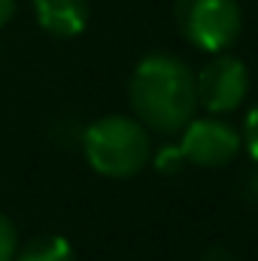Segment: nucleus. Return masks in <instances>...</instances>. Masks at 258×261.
<instances>
[{
    "mask_svg": "<svg viewBox=\"0 0 258 261\" xmlns=\"http://www.w3.org/2000/svg\"><path fill=\"white\" fill-rule=\"evenodd\" d=\"M15 261H76V255L67 237L43 234V237H34L28 246H18Z\"/></svg>",
    "mask_w": 258,
    "mask_h": 261,
    "instance_id": "nucleus-7",
    "label": "nucleus"
},
{
    "mask_svg": "<svg viewBox=\"0 0 258 261\" xmlns=\"http://www.w3.org/2000/svg\"><path fill=\"white\" fill-rule=\"evenodd\" d=\"M82 155L88 167L100 176H137L152 161L149 128L131 116H104L82 130Z\"/></svg>",
    "mask_w": 258,
    "mask_h": 261,
    "instance_id": "nucleus-2",
    "label": "nucleus"
},
{
    "mask_svg": "<svg viewBox=\"0 0 258 261\" xmlns=\"http://www.w3.org/2000/svg\"><path fill=\"white\" fill-rule=\"evenodd\" d=\"M194 82H197V107H203L210 116H228L246 100L249 70L240 58L219 52L203 64Z\"/></svg>",
    "mask_w": 258,
    "mask_h": 261,
    "instance_id": "nucleus-5",
    "label": "nucleus"
},
{
    "mask_svg": "<svg viewBox=\"0 0 258 261\" xmlns=\"http://www.w3.org/2000/svg\"><path fill=\"white\" fill-rule=\"evenodd\" d=\"M15 6H18V0H0V28H3L6 21H12Z\"/></svg>",
    "mask_w": 258,
    "mask_h": 261,
    "instance_id": "nucleus-11",
    "label": "nucleus"
},
{
    "mask_svg": "<svg viewBox=\"0 0 258 261\" xmlns=\"http://www.w3.org/2000/svg\"><path fill=\"white\" fill-rule=\"evenodd\" d=\"M173 15L183 37L210 55L228 52L243 31L237 0H176Z\"/></svg>",
    "mask_w": 258,
    "mask_h": 261,
    "instance_id": "nucleus-3",
    "label": "nucleus"
},
{
    "mask_svg": "<svg viewBox=\"0 0 258 261\" xmlns=\"http://www.w3.org/2000/svg\"><path fill=\"white\" fill-rule=\"evenodd\" d=\"M18 252V231L6 213H0V261H15Z\"/></svg>",
    "mask_w": 258,
    "mask_h": 261,
    "instance_id": "nucleus-8",
    "label": "nucleus"
},
{
    "mask_svg": "<svg viewBox=\"0 0 258 261\" xmlns=\"http://www.w3.org/2000/svg\"><path fill=\"white\" fill-rule=\"evenodd\" d=\"M186 164L197 167H222L237 158L243 149V137L234 125H228L222 116H194L186 128L179 130L176 143Z\"/></svg>",
    "mask_w": 258,
    "mask_h": 261,
    "instance_id": "nucleus-4",
    "label": "nucleus"
},
{
    "mask_svg": "<svg viewBox=\"0 0 258 261\" xmlns=\"http://www.w3.org/2000/svg\"><path fill=\"white\" fill-rule=\"evenodd\" d=\"M243 195H246V197H249V200L258 206V170L249 176V179H246V182H243Z\"/></svg>",
    "mask_w": 258,
    "mask_h": 261,
    "instance_id": "nucleus-12",
    "label": "nucleus"
},
{
    "mask_svg": "<svg viewBox=\"0 0 258 261\" xmlns=\"http://www.w3.org/2000/svg\"><path fill=\"white\" fill-rule=\"evenodd\" d=\"M128 97L140 125L158 134H179L197 116L194 70L167 52L146 55L131 73Z\"/></svg>",
    "mask_w": 258,
    "mask_h": 261,
    "instance_id": "nucleus-1",
    "label": "nucleus"
},
{
    "mask_svg": "<svg viewBox=\"0 0 258 261\" xmlns=\"http://www.w3.org/2000/svg\"><path fill=\"white\" fill-rule=\"evenodd\" d=\"M40 28L58 40L79 37L88 24V0H31Z\"/></svg>",
    "mask_w": 258,
    "mask_h": 261,
    "instance_id": "nucleus-6",
    "label": "nucleus"
},
{
    "mask_svg": "<svg viewBox=\"0 0 258 261\" xmlns=\"http://www.w3.org/2000/svg\"><path fill=\"white\" fill-rule=\"evenodd\" d=\"M240 137H243V146H246L249 158L258 164V103L249 110V113H246V122H243Z\"/></svg>",
    "mask_w": 258,
    "mask_h": 261,
    "instance_id": "nucleus-9",
    "label": "nucleus"
},
{
    "mask_svg": "<svg viewBox=\"0 0 258 261\" xmlns=\"http://www.w3.org/2000/svg\"><path fill=\"white\" fill-rule=\"evenodd\" d=\"M200 261H237V258H234L231 249H225V246H213V249L203 252V258Z\"/></svg>",
    "mask_w": 258,
    "mask_h": 261,
    "instance_id": "nucleus-10",
    "label": "nucleus"
}]
</instances>
